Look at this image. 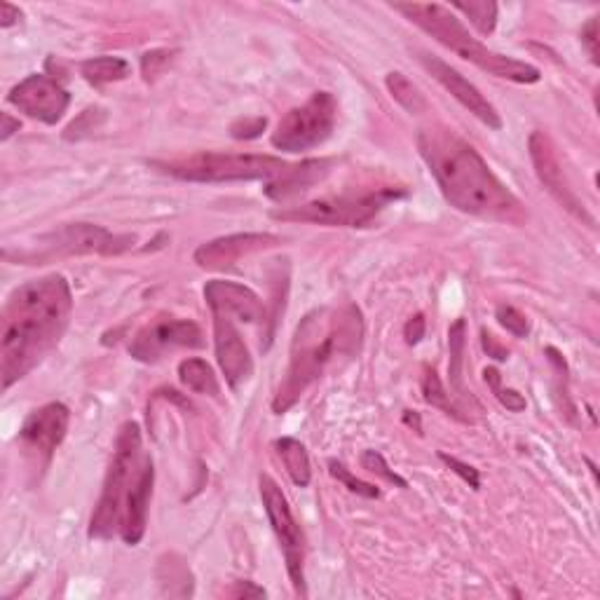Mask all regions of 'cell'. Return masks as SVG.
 I'll list each match as a JSON object with an SVG mask.
<instances>
[{
    "instance_id": "6da1fadb",
    "label": "cell",
    "mask_w": 600,
    "mask_h": 600,
    "mask_svg": "<svg viewBox=\"0 0 600 600\" xmlns=\"http://www.w3.org/2000/svg\"><path fill=\"white\" fill-rule=\"evenodd\" d=\"M71 312L73 293L64 275L31 279L10 293L0 319V375L5 390L26 378L61 343Z\"/></svg>"
},
{
    "instance_id": "7a4b0ae2",
    "label": "cell",
    "mask_w": 600,
    "mask_h": 600,
    "mask_svg": "<svg viewBox=\"0 0 600 600\" xmlns=\"http://www.w3.org/2000/svg\"><path fill=\"white\" fill-rule=\"evenodd\" d=\"M418 148L450 207L490 221H523L525 211L518 197L497 179L479 150L453 129L422 127Z\"/></svg>"
},
{
    "instance_id": "3957f363",
    "label": "cell",
    "mask_w": 600,
    "mask_h": 600,
    "mask_svg": "<svg viewBox=\"0 0 600 600\" xmlns=\"http://www.w3.org/2000/svg\"><path fill=\"white\" fill-rule=\"evenodd\" d=\"M364 338V317L357 305L319 308L298 324L291 343V359L282 385L272 399V411L282 415L296 406L312 383L322 378L338 357L359 352Z\"/></svg>"
},
{
    "instance_id": "277c9868",
    "label": "cell",
    "mask_w": 600,
    "mask_h": 600,
    "mask_svg": "<svg viewBox=\"0 0 600 600\" xmlns=\"http://www.w3.org/2000/svg\"><path fill=\"white\" fill-rule=\"evenodd\" d=\"M399 15H404L408 22L429 33L436 43L448 47L469 64L479 66L495 78L509 80L518 85H535L542 80V71L528 61H518L504 57L500 52H493L488 45H483L479 38H474L465 24L455 17V12L439 3H397L392 5Z\"/></svg>"
},
{
    "instance_id": "5b68a950",
    "label": "cell",
    "mask_w": 600,
    "mask_h": 600,
    "mask_svg": "<svg viewBox=\"0 0 600 600\" xmlns=\"http://www.w3.org/2000/svg\"><path fill=\"white\" fill-rule=\"evenodd\" d=\"M150 167L193 183H233V181H275L289 165L272 155L254 153H195L176 160H153Z\"/></svg>"
},
{
    "instance_id": "8992f818",
    "label": "cell",
    "mask_w": 600,
    "mask_h": 600,
    "mask_svg": "<svg viewBox=\"0 0 600 600\" xmlns=\"http://www.w3.org/2000/svg\"><path fill=\"white\" fill-rule=\"evenodd\" d=\"M143 455L146 453L141 448V427L129 420L120 427L118 439H115L113 460L108 465L104 488H101V497L90 521V533H87L90 540H111L115 533H120L127 490L136 479Z\"/></svg>"
},
{
    "instance_id": "52a82bcc",
    "label": "cell",
    "mask_w": 600,
    "mask_h": 600,
    "mask_svg": "<svg viewBox=\"0 0 600 600\" xmlns=\"http://www.w3.org/2000/svg\"><path fill=\"white\" fill-rule=\"evenodd\" d=\"M406 197L404 188H378L371 193L361 195H338V197H319L300 207L272 211L277 221H300V223H319V225H340V228H366L375 216L383 211L387 204Z\"/></svg>"
},
{
    "instance_id": "ba28073f",
    "label": "cell",
    "mask_w": 600,
    "mask_h": 600,
    "mask_svg": "<svg viewBox=\"0 0 600 600\" xmlns=\"http://www.w3.org/2000/svg\"><path fill=\"white\" fill-rule=\"evenodd\" d=\"M136 244L134 235H118L94 223H66L38 240V247L15 256V261L43 263L66 256H120Z\"/></svg>"
},
{
    "instance_id": "9c48e42d",
    "label": "cell",
    "mask_w": 600,
    "mask_h": 600,
    "mask_svg": "<svg viewBox=\"0 0 600 600\" xmlns=\"http://www.w3.org/2000/svg\"><path fill=\"white\" fill-rule=\"evenodd\" d=\"M338 118V101L331 92H315L303 106L291 108L279 120L270 141L284 153H305V150L322 146L333 134Z\"/></svg>"
},
{
    "instance_id": "30bf717a",
    "label": "cell",
    "mask_w": 600,
    "mask_h": 600,
    "mask_svg": "<svg viewBox=\"0 0 600 600\" xmlns=\"http://www.w3.org/2000/svg\"><path fill=\"white\" fill-rule=\"evenodd\" d=\"M258 486H261V500H263L265 514H268V521L272 525V533L277 535L279 547H282L286 572H289L293 589H296L298 596L308 598V584H305L303 530H300L296 516H293V511L289 507V500H286L282 488L277 486L275 479H270L268 474H263L261 479H258Z\"/></svg>"
},
{
    "instance_id": "8fae6325",
    "label": "cell",
    "mask_w": 600,
    "mask_h": 600,
    "mask_svg": "<svg viewBox=\"0 0 600 600\" xmlns=\"http://www.w3.org/2000/svg\"><path fill=\"white\" fill-rule=\"evenodd\" d=\"M68 425H71V411L61 401L40 406L24 420L19 429V443H22L26 460L31 462L33 469L45 472L50 467L54 450L66 439Z\"/></svg>"
},
{
    "instance_id": "7c38bea8",
    "label": "cell",
    "mask_w": 600,
    "mask_h": 600,
    "mask_svg": "<svg viewBox=\"0 0 600 600\" xmlns=\"http://www.w3.org/2000/svg\"><path fill=\"white\" fill-rule=\"evenodd\" d=\"M200 350L204 347V333L200 326L190 319H155L143 326V329L132 338L129 345V354L141 364H155L162 357H167L169 352L181 350Z\"/></svg>"
},
{
    "instance_id": "4fadbf2b",
    "label": "cell",
    "mask_w": 600,
    "mask_h": 600,
    "mask_svg": "<svg viewBox=\"0 0 600 600\" xmlns=\"http://www.w3.org/2000/svg\"><path fill=\"white\" fill-rule=\"evenodd\" d=\"M8 101L19 113L29 115L33 120L45 122V125H57L71 106V94L64 85L45 73L26 75L22 83L12 87Z\"/></svg>"
},
{
    "instance_id": "5bb4252c",
    "label": "cell",
    "mask_w": 600,
    "mask_h": 600,
    "mask_svg": "<svg viewBox=\"0 0 600 600\" xmlns=\"http://www.w3.org/2000/svg\"><path fill=\"white\" fill-rule=\"evenodd\" d=\"M528 150H530V160H533L535 165V174L537 179L544 188H547V193L554 197V200L570 211V214H575L577 218H582L591 225V228H596V221L589 216V211L584 209V204L579 202V197L572 193L570 183L565 181L561 160H558V153L554 148V141L549 139L544 132H533L528 139Z\"/></svg>"
},
{
    "instance_id": "9a60e30c",
    "label": "cell",
    "mask_w": 600,
    "mask_h": 600,
    "mask_svg": "<svg viewBox=\"0 0 600 600\" xmlns=\"http://www.w3.org/2000/svg\"><path fill=\"white\" fill-rule=\"evenodd\" d=\"M420 64L432 73V78L439 83L443 90L453 94L455 99L460 101L462 106L467 108L474 118H479L483 125L490 129H502V118L500 113L495 111V106L483 97L481 90L476 85L469 83V80L462 75L460 71H455L453 66L446 64V61L439 57H432V54H420Z\"/></svg>"
},
{
    "instance_id": "2e32d148",
    "label": "cell",
    "mask_w": 600,
    "mask_h": 600,
    "mask_svg": "<svg viewBox=\"0 0 600 600\" xmlns=\"http://www.w3.org/2000/svg\"><path fill=\"white\" fill-rule=\"evenodd\" d=\"M214 350L230 390H237L247 383L254 373V359H251L249 347L244 343L242 333L237 331L233 317L214 315Z\"/></svg>"
},
{
    "instance_id": "e0dca14e",
    "label": "cell",
    "mask_w": 600,
    "mask_h": 600,
    "mask_svg": "<svg viewBox=\"0 0 600 600\" xmlns=\"http://www.w3.org/2000/svg\"><path fill=\"white\" fill-rule=\"evenodd\" d=\"M279 244H282V237L272 233H237L204 242L202 247H197L193 258L204 270H223L235 265L244 256L279 247Z\"/></svg>"
},
{
    "instance_id": "ac0fdd59",
    "label": "cell",
    "mask_w": 600,
    "mask_h": 600,
    "mask_svg": "<svg viewBox=\"0 0 600 600\" xmlns=\"http://www.w3.org/2000/svg\"><path fill=\"white\" fill-rule=\"evenodd\" d=\"M204 300H207V305L211 308V315L233 317L244 324L265 322V305L258 298V293L244 284L211 279L204 286Z\"/></svg>"
},
{
    "instance_id": "d6986e66",
    "label": "cell",
    "mask_w": 600,
    "mask_h": 600,
    "mask_svg": "<svg viewBox=\"0 0 600 600\" xmlns=\"http://www.w3.org/2000/svg\"><path fill=\"white\" fill-rule=\"evenodd\" d=\"M153 483H155L153 458H150V455H143L139 472H136V479L127 490L125 507H122V518H120V537L122 542L129 544V547H136V544L143 540V535H146Z\"/></svg>"
},
{
    "instance_id": "ffe728a7",
    "label": "cell",
    "mask_w": 600,
    "mask_h": 600,
    "mask_svg": "<svg viewBox=\"0 0 600 600\" xmlns=\"http://www.w3.org/2000/svg\"><path fill=\"white\" fill-rule=\"evenodd\" d=\"M333 160H305L300 165H289L284 174H279L275 181L268 183L265 195L275 202H286L293 195L303 193L315 183L324 181L326 174L331 172Z\"/></svg>"
},
{
    "instance_id": "44dd1931",
    "label": "cell",
    "mask_w": 600,
    "mask_h": 600,
    "mask_svg": "<svg viewBox=\"0 0 600 600\" xmlns=\"http://www.w3.org/2000/svg\"><path fill=\"white\" fill-rule=\"evenodd\" d=\"M275 450L279 460H282L286 474L291 476V481L296 483L298 488H308L312 481V465L303 443L298 439H291V436H282V439L275 441Z\"/></svg>"
},
{
    "instance_id": "7402d4cb",
    "label": "cell",
    "mask_w": 600,
    "mask_h": 600,
    "mask_svg": "<svg viewBox=\"0 0 600 600\" xmlns=\"http://www.w3.org/2000/svg\"><path fill=\"white\" fill-rule=\"evenodd\" d=\"M80 73L87 83L94 87L108 85V83H120L132 75V66L127 59L122 57H94L80 64Z\"/></svg>"
},
{
    "instance_id": "603a6c76",
    "label": "cell",
    "mask_w": 600,
    "mask_h": 600,
    "mask_svg": "<svg viewBox=\"0 0 600 600\" xmlns=\"http://www.w3.org/2000/svg\"><path fill=\"white\" fill-rule=\"evenodd\" d=\"M448 347H450V364H448V375H450V390L455 397L467 399L465 383H462V366H465V347H467V322L458 319L448 331Z\"/></svg>"
},
{
    "instance_id": "cb8c5ba5",
    "label": "cell",
    "mask_w": 600,
    "mask_h": 600,
    "mask_svg": "<svg viewBox=\"0 0 600 600\" xmlns=\"http://www.w3.org/2000/svg\"><path fill=\"white\" fill-rule=\"evenodd\" d=\"M179 378L181 383L195 394H209V397H218L221 394V385H218L214 368L200 357H188L179 364Z\"/></svg>"
},
{
    "instance_id": "d4e9b609",
    "label": "cell",
    "mask_w": 600,
    "mask_h": 600,
    "mask_svg": "<svg viewBox=\"0 0 600 600\" xmlns=\"http://www.w3.org/2000/svg\"><path fill=\"white\" fill-rule=\"evenodd\" d=\"M385 87L387 92L392 94V99L397 101V104L404 108L408 113H425L427 111V99L425 94H422L418 87H415L411 80L406 78L404 73L392 71L385 75Z\"/></svg>"
},
{
    "instance_id": "484cf974",
    "label": "cell",
    "mask_w": 600,
    "mask_h": 600,
    "mask_svg": "<svg viewBox=\"0 0 600 600\" xmlns=\"http://www.w3.org/2000/svg\"><path fill=\"white\" fill-rule=\"evenodd\" d=\"M422 394H425V401L429 406L439 408V411L450 415V418L467 422L465 415L460 413V408L453 404V399H450V394L446 392V387H443L434 368H425V375H422Z\"/></svg>"
},
{
    "instance_id": "4316f807",
    "label": "cell",
    "mask_w": 600,
    "mask_h": 600,
    "mask_svg": "<svg viewBox=\"0 0 600 600\" xmlns=\"http://www.w3.org/2000/svg\"><path fill=\"white\" fill-rule=\"evenodd\" d=\"M453 10H458L465 15L476 31L481 36H490L497 26V3L493 0H476V3H453L450 5Z\"/></svg>"
},
{
    "instance_id": "83f0119b",
    "label": "cell",
    "mask_w": 600,
    "mask_h": 600,
    "mask_svg": "<svg viewBox=\"0 0 600 600\" xmlns=\"http://www.w3.org/2000/svg\"><path fill=\"white\" fill-rule=\"evenodd\" d=\"M483 380H486V385L493 390L497 401H500L507 411H511V413L525 411V406H528L525 404V399L516 390H511V387H502V375L497 368H493V366L486 368V371H483Z\"/></svg>"
},
{
    "instance_id": "f1b7e54d",
    "label": "cell",
    "mask_w": 600,
    "mask_h": 600,
    "mask_svg": "<svg viewBox=\"0 0 600 600\" xmlns=\"http://www.w3.org/2000/svg\"><path fill=\"white\" fill-rule=\"evenodd\" d=\"M329 472L333 479H338L347 490H352V493H357L361 497H366V500H375V497H380V490L373 486V483H366L354 476L350 469H347L343 462L338 460H329Z\"/></svg>"
},
{
    "instance_id": "f546056e",
    "label": "cell",
    "mask_w": 600,
    "mask_h": 600,
    "mask_svg": "<svg viewBox=\"0 0 600 600\" xmlns=\"http://www.w3.org/2000/svg\"><path fill=\"white\" fill-rule=\"evenodd\" d=\"M361 467H364L366 472L380 476L383 481L392 483V486L408 488V481L404 479V476H399L397 472H394L390 465H387V460L378 453V450H364V455H361Z\"/></svg>"
},
{
    "instance_id": "4dcf8cb0",
    "label": "cell",
    "mask_w": 600,
    "mask_h": 600,
    "mask_svg": "<svg viewBox=\"0 0 600 600\" xmlns=\"http://www.w3.org/2000/svg\"><path fill=\"white\" fill-rule=\"evenodd\" d=\"M497 322H500L504 329H507L511 336L516 338H525L528 336L530 326H528V319H525L523 312H518L514 305H500L495 312Z\"/></svg>"
},
{
    "instance_id": "1f68e13d",
    "label": "cell",
    "mask_w": 600,
    "mask_h": 600,
    "mask_svg": "<svg viewBox=\"0 0 600 600\" xmlns=\"http://www.w3.org/2000/svg\"><path fill=\"white\" fill-rule=\"evenodd\" d=\"M439 458H441V462H446V467L450 469V472L458 474L460 479L465 481L469 488H474V490L481 488V474H479V469L472 467V465H467V462H462L458 458H453V455H448V453H439Z\"/></svg>"
},
{
    "instance_id": "d6a6232c",
    "label": "cell",
    "mask_w": 600,
    "mask_h": 600,
    "mask_svg": "<svg viewBox=\"0 0 600 600\" xmlns=\"http://www.w3.org/2000/svg\"><path fill=\"white\" fill-rule=\"evenodd\" d=\"M265 127H268V120L265 118H242L230 127V134H233V139L237 141H251L258 139V136L265 132Z\"/></svg>"
},
{
    "instance_id": "836d02e7",
    "label": "cell",
    "mask_w": 600,
    "mask_h": 600,
    "mask_svg": "<svg viewBox=\"0 0 600 600\" xmlns=\"http://www.w3.org/2000/svg\"><path fill=\"white\" fill-rule=\"evenodd\" d=\"M169 57H172V54L165 52V50H155V52L143 54V57H141V71H143V75H146V80L155 78V75L160 73V68L165 64H169Z\"/></svg>"
},
{
    "instance_id": "e575fe53",
    "label": "cell",
    "mask_w": 600,
    "mask_h": 600,
    "mask_svg": "<svg viewBox=\"0 0 600 600\" xmlns=\"http://www.w3.org/2000/svg\"><path fill=\"white\" fill-rule=\"evenodd\" d=\"M582 43L586 45V50H589L593 64H598V22H596V17L589 19V24L582 29Z\"/></svg>"
},
{
    "instance_id": "d590c367",
    "label": "cell",
    "mask_w": 600,
    "mask_h": 600,
    "mask_svg": "<svg viewBox=\"0 0 600 600\" xmlns=\"http://www.w3.org/2000/svg\"><path fill=\"white\" fill-rule=\"evenodd\" d=\"M228 596L230 598H265L268 596V591H265L263 586L247 582V579H244V582H235L233 589L228 591Z\"/></svg>"
},
{
    "instance_id": "8d00e7d4",
    "label": "cell",
    "mask_w": 600,
    "mask_h": 600,
    "mask_svg": "<svg viewBox=\"0 0 600 600\" xmlns=\"http://www.w3.org/2000/svg\"><path fill=\"white\" fill-rule=\"evenodd\" d=\"M425 329H427V324H425V317H422V315H415V317L408 319L406 326H404L406 343L408 345H418L420 340L425 338Z\"/></svg>"
},
{
    "instance_id": "74e56055",
    "label": "cell",
    "mask_w": 600,
    "mask_h": 600,
    "mask_svg": "<svg viewBox=\"0 0 600 600\" xmlns=\"http://www.w3.org/2000/svg\"><path fill=\"white\" fill-rule=\"evenodd\" d=\"M481 338H483V350L488 352V357H493V359H497V361H507V359H509V352L504 350V347H502L500 343H497L493 333L483 331V333H481Z\"/></svg>"
},
{
    "instance_id": "f35d334b",
    "label": "cell",
    "mask_w": 600,
    "mask_h": 600,
    "mask_svg": "<svg viewBox=\"0 0 600 600\" xmlns=\"http://www.w3.org/2000/svg\"><path fill=\"white\" fill-rule=\"evenodd\" d=\"M19 19H22V10L15 8L12 3H0V26H3V29L15 26Z\"/></svg>"
},
{
    "instance_id": "ab89813d",
    "label": "cell",
    "mask_w": 600,
    "mask_h": 600,
    "mask_svg": "<svg viewBox=\"0 0 600 600\" xmlns=\"http://www.w3.org/2000/svg\"><path fill=\"white\" fill-rule=\"evenodd\" d=\"M0 120H3V129H0V141H8L12 134L19 132V127H22V122H19V118H12L10 113H3L0 115Z\"/></svg>"
},
{
    "instance_id": "60d3db41",
    "label": "cell",
    "mask_w": 600,
    "mask_h": 600,
    "mask_svg": "<svg viewBox=\"0 0 600 600\" xmlns=\"http://www.w3.org/2000/svg\"><path fill=\"white\" fill-rule=\"evenodd\" d=\"M404 422L408 427H413L415 432H422V422H420V415L415 411H404Z\"/></svg>"
}]
</instances>
